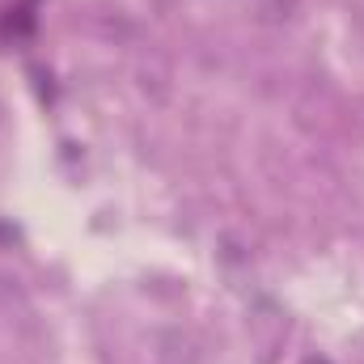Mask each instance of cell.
Masks as SVG:
<instances>
[{
    "mask_svg": "<svg viewBox=\"0 0 364 364\" xmlns=\"http://www.w3.org/2000/svg\"><path fill=\"white\" fill-rule=\"evenodd\" d=\"M305 364H331V360H326V356H309Z\"/></svg>",
    "mask_w": 364,
    "mask_h": 364,
    "instance_id": "obj_1",
    "label": "cell"
}]
</instances>
